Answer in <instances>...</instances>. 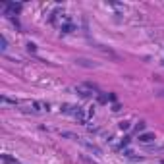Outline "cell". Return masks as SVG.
Listing matches in <instances>:
<instances>
[{
	"instance_id": "1",
	"label": "cell",
	"mask_w": 164,
	"mask_h": 164,
	"mask_svg": "<svg viewBox=\"0 0 164 164\" xmlns=\"http://www.w3.org/2000/svg\"><path fill=\"white\" fill-rule=\"evenodd\" d=\"M75 91L79 93L81 97H89L93 91H98V89L95 87V85H91V83H85V85H77V87H75Z\"/></svg>"
},
{
	"instance_id": "2",
	"label": "cell",
	"mask_w": 164,
	"mask_h": 164,
	"mask_svg": "<svg viewBox=\"0 0 164 164\" xmlns=\"http://www.w3.org/2000/svg\"><path fill=\"white\" fill-rule=\"evenodd\" d=\"M139 141H141V143H153L154 135L153 133H143V135H139Z\"/></svg>"
},
{
	"instance_id": "3",
	"label": "cell",
	"mask_w": 164,
	"mask_h": 164,
	"mask_svg": "<svg viewBox=\"0 0 164 164\" xmlns=\"http://www.w3.org/2000/svg\"><path fill=\"white\" fill-rule=\"evenodd\" d=\"M60 31H62V33H72V31H74V25L70 23V21H66L64 25H60Z\"/></svg>"
},
{
	"instance_id": "4",
	"label": "cell",
	"mask_w": 164,
	"mask_h": 164,
	"mask_svg": "<svg viewBox=\"0 0 164 164\" xmlns=\"http://www.w3.org/2000/svg\"><path fill=\"white\" fill-rule=\"evenodd\" d=\"M77 64H79V66H85V68H93V64L89 60H85V58H79V60H77Z\"/></svg>"
},
{
	"instance_id": "5",
	"label": "cell",
	"mask_w": 164,
	"mask_h": 164,
	"mask_svg": "<svg viewBox=\"0 0 164 164\" xmlns=\"http://www.w3.org/2000/svg\"><path fill=\"white\" fill-rule=\"evenodd\" d=\"M2 158H4V162H6V164H19L18 160H14V158H10V156H8V154H4V156H2Z\"/></svg>"
},
{
	"instance_id": "6",
	"label": "cell",
	"mask_w": 164,
	"mask_h": 164,
	"mask_svg": "<svg viewBox=\"0 0 164 164\" xmlns=\"http://www.w3.org/2000/svg\"><path fill=\"white\" fill-rule=\"evenodd\" d=\"M2 102L4 104H14V106L18 104V101H12V98H8V97H2Z\"/></svg>"
},
{
	"instance_id": "7",
	"label": "cell",
	"mask_w": 164,
	"mask_h": 164,
	"mask_svg": "<svg viewBox=\"0 0 164 164\" xmlns=\"http://www.w3.org/2000/svg\"><path fill=\"white\" fill-rule=\"evenodd\" d=\"M0 45H2V50H6V48H8V46H6V39H4V37H0Z\"/></svg>"
},
{
	"instance_id": "8",
	"label": "cell",
	"mask_w": 164,
	"mask_h": 164,
	"mask_svg": "<svg viewBox=\"0 0 164 164\" xmlns=\"http://www.w3.org/2000/svg\"><path fill=\"white\" fill-rule=\"evenodd\" d=\"M127 127H130V124H127V122H122V124H120V130H127Z\"/></svg>"
}]
</instances>
